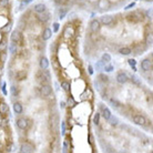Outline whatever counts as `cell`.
Instances as JSON below:
<instances>
[{
    "instance_id": "obj_38",
    "label": "cell",
    "mask_w": 153,
    "mask_h": 153,
    "mask_svg": "<svg viewBox=\"0 0 153 153\" xmlns=\"http://www.w3.org/2000/svg\"><path fill=\"white\" fill-rule=\"evenodd\" d=\"M65 133H66V124L65 122H62V135H65Z\"/></svg>"
},
{
    "instance_id": "obj_19",
    "label": "cell",
    "mask_w": 153,
    "mask_h": 153,
    "mask_svg": "<svg viewBox=\"0 0 153 153\" xmlns=\"http://www.w3.org/2000/svg\"><path fill=\"white\" fill-rule=\"evenodd\" d=\"M102 61H103V62H105V63H109L110 61H111V56H110L109 53H103Z\"/></svg>"
},
{
    "instance_id": "obj_4",
    "label": "cell",
    "mask_w": 153,
    "mask_h": 153,
    "mask_svg": "<svg viewBox=\"0 0 153 153\" xmlns=\"http://www.w3.org/2000/svg\"><path fill=\"white\" fill-rule=\"evenodd\" d=\"M117 81L119 82V83H121V84L125 83V82L128 81V75L125 74V73H123V72H120L117 75Z\"/></svg>"
},
{
    "instance_id": "obj_42",
    "label": "cell",
    "mask_w": 153,
    "mask_h": 153,
    "mask_svg": "<svg viewBox=\"0 0 153 153\" xmlns=\"http://www.w3.org/2000/svg\"><path fill=\"white\" fill-rule=\"evenodd\" d=\"M148 42H150V43H152V36L150 35L149 37H148Z\"/></svg>"
},
{
    "instance_id": "obj_46",
    "label": "cell",
    "mask_w": 153,
    "mask_h": 153,
    "mask_svg": "<svg viewBox=\"0 0 153 153\" xmlns=\"http://www.w3.org/2000/svg\"><path fill=\"white\" fill-rule=\"evenodd\" d=\"M0 73H1V67H0Z\"/></svg>"
},
{
    "instance_id": "obj_22",
    "label": "cell",
    "mask_w": 153,
    "mask_h": 153,
    "mask_svg": "<svg viewBox=\"0 0 153 153\" xmlns=\"http://www.w3.org/2000/svg\"><path fill=\"white\" fill-rule=\"evenodd\" d=\"M10 29H11V24H6L5 27H2V28L0 29V31L1 32H8V31H10Z\"/></svg>"
},
{
    "instance_id": "obj_29",
    "label": "cell",
    "mask_w": 153,
    "mask_h": 153,
    "mask_svg": "<svg viewBox=\"0 0 153 153\" xmlns=\"http://www.w3.org/2000/svg\"><path fill=\"white\" fill-rule=\"evenodd\" d=\"M103 70L104 71H106V72H112L113 71V67L112 66H104V68H103Z\"/></svg>"
},
{
    "instance_id": "obj_23",
    "label": "cell",
    "mask_w": 153,
    "mask_h": 153,
    "mask_svg": "<svg viewBox=\"0 0 153 153\" xmlns=\"http://www.w3.org/2000/svg\"><path fill=\"white\" fill-rule=\"evenodd\" d=\"M89 94H90V90H85L84 92L81 94V99L82 100H88V98H89L88 96H89Z\"/></svg>"
},
{
    "instance_id": "obj_43",
    "label": "cell",
    "mask_w": 153,
    "mask_h": 153,
    "mask_svg": "<svg viewBox=\"0 0 153 153\" xmlns=\"http://www.w3.org/2000/svg\"><path fill=\"white\" fill-rule=\"evenodd\" d=\"M134 5H135V4H134V2H132V4H130V5H129V6H128V7H127V9H130V8L134 7Z\"/></svg>"
},
{
    "instance_id": "obj_14",
    "label": "cell",
    "mask_w": 153,
    "mask_h": 153,
    "mask_svg": "<svg viewBox=\"0 0 153 153\" xmlns=\"http://www.w3.org/2000/svg\"><path fill=\"white\" fill-rule=\"evenodd\" d=\"M98 6H99V8H101V9L108 8L109 7V1H108V0H99Z\"/></svg>"
},
{
    "instance_id": "obj_12",
    "label": "cell",
    "mask_w": 153,
    "mask_h": 153,
    "mask_svg": "<svg viewBox=\"0 0 153 153\" xmlns=\"http://www.w3.org/2000/svg\"><path fill=\"white\" fill-rule=\"evenodd\" d=\"M10 38H11V41H12V42H18V41L20 40V33L16 30V31H13V32L11 33V37H10Z\"/></svg>"
},
{
    "instance_id": "obj_36",
    "label": "cell",
    "mask_w": 153,
    "mask_h": 153,
    "mask_svg": "<svg viewBox=\"0 0 153 153\" xmlns=\"http://www.w3.org/2000/svg\"><path fill=\"white\" fill-rule=\"evenodd\" d=\"M72 33H73V31H72V30H71V29H69V28H67V30H66V36H67V37H69V36H71V35H72Z\"/></svg>"
},
{
    "instance_id": "obj_7",
    "label": "cell",
    "mask_w": 153,
    "mask_h": 153,
    "mask_svg": "<svg viewBox=\"0 0 153 153\" xmlns=\"http://www.w3.org/2000/svg\"><path fill=\"white\" fill-rule=\"evenodd\" d=\"M51 36H52V31L49 28H45L43 30V32H42V39H43V40H49V39L51 38Z\"/></svg>"
},
{
    "instance_id": "obj_45",
    "label": "cell",
    "mask_w": 153,
    "mask_h": 153,
    "mask_svg": "<svg viewBox=\"0 0 153 153\" xmlns=\"http://www.w3.org/2000/svg\"><path fill=\"white\" fill-rule=\"evenodd\" d=\"M2 91H4L5 94H7V91H6V87H5V85H4V88H2Z\"/></svg>"
},
{
    "instance_id": "obj_35",
    "label": "cell",
    "mask_w": 153,
    "mask_h": 153,
    "mask_svg": "<svg viewBox=\"0 0 153 153\" xmlns=\"http://www.w3.org/2000/svg\"><path fill=\"white\" fill-rule=\"evenodd\" d=\"M111 103L113 104V106H120V103H119L117 100H113V99H111Z\"/></svg>"
},
{
    "instance_id": "obj_5",
    "label": "cell",
    "mask_w": 153,
    "mask_h": 153,
    "mask_svg": "<svg viewBox=\"0 0 153 153\" xmlns=\"http://www.w3.org/2000/svg\"><path fill=\"white\" fill-rule=\"evenodd\" d=\"M51 87L50 85H48V84H45V85H42V88H41V94L43 97H48V96H50V93H51Z\"/></svg>"
},
{
    "instance_id": "obj_6",
    "label": "cell",
    "mask_w": 153,
    "mask_h": 153,
    "mask_svg": "<svg viewBox=\"0 0 153 153\" xmlns=\"http://www.w3.org/2000/svg\"><path fill=\"white\" fill-rule=\"evenodd\" d=\"M17 127L19 128V129L23 130V129H26V128L28 127V122H27L26 119H18L17 120Z\"/></svg>"
},
{
    "instance_id": "obj_30",
    "label": "cell",
    "mask_w": 153,
    "mask_h": 153,
    "mask_svg": "<svg viewBox=\"0 0 153 153\" xmlns=\"http://www.w3.org/2000/svg\"><path fill=\"white\" fill-rule=\"evenodd\" d=\"M68 104H69L70 106H74V105H75V101H74V99H73V98H69Z\"/></svg>"
},
{
    "instance_id": "obj_25",
    "label": "cell",
    "mask_w": 153,
    "mask_h": 153,
    "mask_svg": "<svg viewBox=\"0 0 153 153\" xmlns=\"http://www.w3.org/2000/svg\"><path fill=\"white\" fill-rule=\"evenodd\" d=\"M9 49H10V53H16L17 52V45L14 43H11Z\"/></svg>"
},
{
    "instance_id": "obj_26",
    "label": "cell",
    "mask_w": 153,
    "mask_h": 153,
    "mask_svg": "<svg viewBox=\"0 0 153 153\" xmlns=\"http://www.w3.org/2000/svg\"><path fill=\"white\" fill-rule=\"evenodd\" d=\"M10 92H11V94H12V96H14V97H16L17 94L19 93V91H18V89H17L16 87H11V88H10Z\"/></svg>"
},
{
    "instance_id": "obj_27",
    "label": "cell",
    "mask_w": 153,
    "mask_h": 153,
    "mask_svg": "<svg viewBox=\"0 0 153 153\" xmlns=\"http://www.w3.org/2000/svg\"><path fill=\"white\" fill-rule=\"evenodd\" d=\"M109 121H110V123H111L112 125H115V124H118V119H117V118H113L112 115H111V117H110Z\"/></svg>"
},
{
    "instance_id": "obj_16",
    "label": "cell",
    "mask_w": 153,
    "mask_h": 153,
    "mask_svg": "<svg viewBox=\"0 0 153 153\" xmlns=\"http://www.w3.org/2000/svg\"><path fill=\"white\" fill-rule=\"evenodd\" d=\"M13 111L17 113V114H20L21 112H22V105L20 104V103H14L13 104Z\"/></svg>"
},
{
    "instance_id": "obj_31",
    "label": "cell",
    "mask_w": 153,
    "mask_h": 153,
    "mask_svg": "<svg viewBox=\"0 0 153 153\" xmlns=\"http://www.w3.org/2000/svg\"><path fill=\"white\" fill-rule=\"evenodd\" d=\"M66 13H67V11L65 10V9H60V10H59L60 19H62V18H65V16H66Z\"/></svg>"
},
{
    "instance_id": "obj_15",
    "label": "cell",
    "mask_w": 153,
    "mask_h": 153,
    "mask_svg": "<svg viewBox=\"0 0 153 153\" xmlns=\"http://www.w3.org/2000/svg\"><path fill=\"white\" fill-rule=\"evenodd\" d=\"M27 78V72L26 71H23V70H21V71L19 72H17V79L18 80H24V79Z\"/></svg>"
},
{
    "instance_id": "obj_33",
    "label": "cell",
    "mask_w": 153,
    "mask_h": 153,
    "mask_svg": "<svg viewBox=\"0 0 153 153\" xmlns=\"http://www.w3.org/2000/svg\"><path fill=\"white\" fill-rule=\"evenodd\" d=\"M128 62H129V65L131 66V67H134L136 65V61L134 60V59H130V60H128Z\"/></svg>"
},
{
    "instance_id": "obj_8",
    "label": "cell",
    "mask_w": 153,
    "mask_h": 153,
    "mask_svg": "<svg viewBox=\"0 0 153 153\" xmlns=\"http://www.w3.org/2000/svg\"><path fill=\"white\" fill-rule=\"evenodd\" d=\"M101 22L105 24V26H109V24H111L113 22V18L111 16H103L101 17Z\"/></svg>"
},
{
    "instance_id": "obj_13",
    "label": "cell",
    "mask_w": 153,
    "mask_h": 153,
    "mask_svg": "<svg viewBox=\"0 0 153 153\" xmlns=\"http://www.w3.org/2000/svg\"><path fill=\"white\" fill-rule=\"evenodd\" d=\"M102 115H103V118H104V120H109L110 117H111V111L108 109V108H103L102 110Z\"/></svg>"
},
{
    "instance_id": "obj_24",
    "label": "cell",
    "mask_w": 153,
    "mask_h": 153,
    "mask_svg": "<svg viewBox=\"0 0 153 153\" xmlns=\"http://www.w3.org/2000/svg\"><path fill=\"white\" fill-rule=\"evenodd\" d=\"M99 121H100V113H96L94 117H93V123L99 124Z\"/></svg>"
},
{
    "instance_id": "obj_32",
    "label": "cell",
    "mask_w": 153,
    "mask_h": 153,
    "mask_svg": "<svg viewBox=\"0 0 153 153\" xmlns=\"http://www.w3.org/2000/svg\"><path fill=\"white\" fill-rule=\"evenodd\" d=\"M102 66H103V61L101 60V61H99V62L97 63V70H101V69H102Z\"/></svg>"
},
{
    "instance_id": "obj_44",
    "label": "cell",
    "mask_w": 153,
    "mask_h": 153,
    "mask_svg": "<svg viewBox=\"0 0 153 153\" xmlns=\"http://www.w3.org/2000/svg\"><path fill=\"white\" fill-rule=\"evenodd\" d=\"M60 105H61V108H65V106H66V103H65V102H61Z\"/></svg>"
},
{
    "instance_id": "obj_11",
    "label": "cell",
    "mask_w": 153,
    "mask_h": 153,
    "mask_svg": "<svg viewBox=\"0 0 153 153\" xmlns=\"http://www.w3.org/2000/svg\"><path fill=\"white\" fill-rule=\"evenodd\" d=\"M35 11L38 12V13H42V12L45 11V6L43 4H38L35 6Z\"/></svg>"
},
{
    "instance_id": "obj_9",
    "label": "cell",
    "mask_w": 153,
    "mask_h": 153,
    "mask_svg": "<svg viewBox=\"0 0 153 153\" xmlns=\"http://www.w3.org/2000/svg\"><path fill=\"white\" fill-rule=\"evenodd\" d=\"M141 68L144 70V71H149V70L151 69V61H150L149 59L143 60L142 63H141Z\"/></svg>"
},
{
    "instance_id": "obj_1",
    "label": "cell",
    "mask_w": 153,
    "mask_h": 153,
    "mask_svg": "<svg viewBox=\"0 0 153 153\" xmlns=\"http://www.w3.org/2000/svg\"><path fill=\"white\" fill-rule=\"evenodd\" d=\"M33 151H35L33 146L28 142L22 143L20 146V152H22V153H29V152H33Z\"/></svg>"
},
{
    "instance_id": "obj_28",
    "label": "cell",
    "mask_w": 153,
    "mask_h": 153,
    "mask_svg": "<svg viewBox=\"0 0 153 153\" xmlns=\"http://www.w3.org/2000/svg\"><path fill=\"white\" fill-rule=\"evenodd\" d=\"M48 19H49V16L47 13H45V14H40V16H39V20H40V21H47Z\"/></svg>"
},
{
    "instance_id": "obj_17",
    "label": "cell",
    "mask_w": 153,
    "mask_h": 153,
    "mask_svg": "<svg viewBox=\"0 0 153 153\" xmlns=\"http://www.w3.org/2000/svg\"><path fill=\"white\" fill-rule=\"evenodd\" d=\"M119 52H120L121 54H123V56H129V54L131 53V49L124 47V48H121L120 50H119Z\"/></svg>"
},
{
    "instance_id": "obj_3",
    "label": "cell",
    "mask_w": 153,
    "mask_h": 153,
    "mask_svg": "<svg viewBox=\"0 0 153 153\" xmlns=\"http://www.w3.org/2000/svg\"><path fill=\"white\" fill-rule=\"evenodd\" d=\"M90 28L93 32H97L100 30V21L99 20H92L90 23Z\"/></svg>"
},
{
    "instance_id": "obj_18",
    "label": "cell",
    "mask_w": 153,
    "mask_h": 153,
    "mask_svg": "<svg viewBox=\"0 0 153 153\" xmlns=\"http://www.w3.org/2000/svg\"><path fill=\"white\" fill-rule=\"evenodd\" d=\"M8 111H9L8 104H6V103H1V104H0V112H1V113H7Z\"/></svg>"
},
{
    "instance_id": "obj_40",
    "label": "cell",
    "mask_w": 153,
    "mask_h": 153,
    "mask_svg": "<svg viewBox=\"0 0 153 153\" xmlns=\"http://www.w3.org/2000/svg\"><path fill=\"white\" fill-rule=\"evenodd\" d=\"M68 151V146H67V142H65V144H63V152H67Z\"/></svg>"
},
{
    "instance_id": "obj_10",
    "label": "cell",
    "mask_w": 153,
    "mask_h": 153,
    "mask_svg": "<svg viewBox=\"0 0 153 153\" xmlns=\"http://www.w3.org/2000/svg\"><path fill=\"white\" fill-rule=\"evenodd\" d=\"M48 67H49V61L47 58H41L40 59V68L42 70H47L48 69Z\"/></svg>"
},
{
    "instance_id": "obj_37",
    "label": "cell",
    "mask_w": 153,
    "mask_h": 153,
    "mask_svg": "<svg viewBox=\"0 0 153 153\" xmlns=\"http://www.w3.org/2000/svg\"><path fill=\"white\" fill-rule=\"evenodd\" d=\"M8 5V0H0V6L5 7V6Z\"/></svg>"
},
{
    "instance_id": "obj_20",
    "label": "cell",
    "mask_w": 153,
    "mask_h": 153,
    "mask_svg": "<svg viewBox=\"0 0 153 153\" xmlns=\"http://www.w3.org/2000/svg\"><path fill=\"white\" fill-rule=\"evenodd\" d=\"M61 88H62L65 91H68L69 89H70V84H69V82H67V81H62V82H61Z\"/></svg>"
},
{
    "instance_id": "obj_39",
    "label": "cell",
    "mask_w": 153,
    "mask_h": 153,
    "mask_svg": "<svg viewBox=\"0 0 153 153\" xmlns=\"http://www.w3.org/2000/svg\"><path fill=\"white\" fill-rule=\"evenodd\" d=\"M88 70H89V73H90V74H93V68L91 66H89L88 67Z\"/></svg>"
},
{
    "instance_id": "obj_34",
    "label": "cell",
    "mask_w": 153,
    "mask_h": 153,
    "mask_svg": "<svg viewBox=\"0 0 153 153\" xmlns=\"http://www.w3.org/2000/svg\"><path fill=\"white\" fill-rule=\"evenodd\" d=\"M53 31L54 32H58L59 31V23H53Z\"/></svg>"
},
{
    "instance_id": "obj_21",
    "label": "cell",
    "mask_w": 153,
    "mask_h": 153,
    "mask_svg": "<svg viewBox=\"0 0 153 153\" xmlns=\"http://www.w3.org/2000/svg\"><path fill=\"white\" fill-rule=\"evenodd\" d=\"M6 48H7V42H6V40H1V42H0V51H5Z\"/></svg>"
},
{
    "instance_id": "obj_41",
    "label": "cell",
    "mask_w": 153,
    "mask_h": 153,
    "mask_svg": "<svg viewBox=\"0 0 153 153\" xmlns=\"http://www.w3.org/2000/svg\"><path fill=\"white\" fill-rule=\"evenodd\" d=\"M1 123H2L1 125H6V124L8 123V120H7V119H5V120H2V121H1Z\"/></svg>"
},
{
    "instance_id": "obj_2",
    "label": "cell",
    "mask_w": 153,
    "mask_h": 153,
    "mask_svg": "<svg viewBox=\"0 0 153 153\" xmlns=\"http://www.w3.org/2000/svg\"><path fill=\"white\" fill-rule=\"evenodd\" d=\"M133 122L135 124H137V125H144L146 120H145V118L143 117V115L136 114V115H134V117H133Z\"/></svg>"
}]
</instances>
